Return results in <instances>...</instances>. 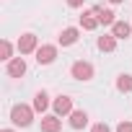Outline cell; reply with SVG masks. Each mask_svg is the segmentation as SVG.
<instances>
[{"instance_id":"8","label":"cell","mask_w":132,"mask_h":132,"mask_svg":"<svg viewBox=\"0 0 132 132\" xmlns=\"http://www.w3.org/2000/svg\"><path fill=\"white\" fill-rule=\"evenodd\" d=\"M93 13H96V18H98V23H104V26H114V11H109V8H101V5H93Z\"/></svg>"},{"instance_id":"13","label":"cell","mask_w":132,"mask_h":132,"mask_svg":"<svg viewBox=\"0 0 132 132\" xmlns=\"http://www.w3.org/2000/svg\"><path fill=\"white\" fill-rule=\"evenodd\" d=\"M78 34H80V31H78L75 26L65 29V31L60 34V44H62V47H70V44H75V42H78Z\"/></svg>"},{"instance_id":"21","label":"cell","mask_w":132,"mask_h":132,"mask_svg":"<svg viewBox=\"0 0 132 132\" xmlns=\"http://www.w3.org/2000/svg\"><path fill=\"white\" fill-rule=\"evenodd\" d=\"M3 132H13V129H3Z\"/></svg>"},{"instance_id":"3","label":"cell","mask_w":132,"mask_h":132,"mask_svg":"<svg viewBox=\"0 0 132 132\" xmlns=\"http://www.w3.org/2000/svg\"><path fill=\"white\" fill-rule=\"evenodd\" d=\"M54 57H57V47L54 44H44V47L36 49V62L39 65H52Z\"/></svg>"},{"instance_id":"14","label":"cell","mask_w":132,"mask_h":132,"mask_svg":"<svg viewBox=\"0 0 132 132\" xmlns=\"http://www.w3.org/2000/svg\"><path fill=\"white\" fill-rule=\"evenodd\" d=\"M47 106H49V96L44 91H39L34 96V111H47Z\"/></svg>"},{"instance_id":"11","label":"cell","mask_w":132,"mask_h":132,"mask_svg":"<svg viewBox=\"0 0 132 132\" xmlns=\"http://www.w3.org/2000/svg\"><path fill=\"white\" fill-rule=\"evenodd\" d=\"M111 34H114L117 39H127V36L132 34V26H129L127 21H114V26H111Z\"/></svg>"},{"instance_id":"12","label":"cell","mask_w":132,"mask_h":132,"mask_svg":"<svg viewBox=\"0 0 132 132\" xmlns=\"http://www.w3.org/2000/svg\"><path fill=\"white\" fill-rule=\"evenodd\" d=\"M96 44H98L101 52H114V49H117V36H114V34H104V36H98Z\"/></svg>"},{"instance_id":"5","label":"cell","mask_w":132,"mask_h":132,"mask_svg":"<svg viewBox=\"0 0 132 132\" xmlns=\"http://www.w3.org/2000/svg\"><path fill=\"white\" fill-rule=\"evenodd\" d=\"M39 47H36V36L34 34H23L21 39H18V52L21 54H31V52H36Z\"/></svg>"},{"instance_id":"6","label":"cell","mask_w":132,"mask_h":132,"mask_svg":"<svg viewBox=\"0 0 132 132\" xmlns=\"http://www.w3.org/2000/svg\"><path fill=\"white\" fill-rule=\"evenodd\" d=\"M8 75L11 78H21L23 73H26V62H23V57H13V60H8Z\"/></svg>"},{"instance_id":"17","label":"cell","mask_w":132,"mask_h":132,"mask_svg":"<svg viewBox=\"0 0 132 132\" xmlns=\"http://www.w3.org/2000/svg\"><path fill=\"white\" fill-rule=\"evenodd\" d=\"M117 132H132V122H119L117 124Z\"/></svg>"},{"instance_id":"1","label":"cell","mask_w":132,"mask_h":132,"mask_svg":"<svg viewBox=\"0 0 132 132\" xmlns=\"http://www.w3.org/2000/svg\"><path fill=\"white\" fill-rule=\"evenodd\" d=\"M11 122L16 127H29L34 122V106H26V104H16L11 109Z\"/></svg>"},{"instance_id":"20","label":"cell","mask_w":132,"mask_h":132,"mask_svg":"<svg viewBox=\"0 0 132 132\" xmlns=\"http://www.w3.org/2000/svg\"><path fill=\"white\" fill-rule=\"evenodd\" d=\"M111 3H124V0H111Z\"/></svg>"},{"instance_id":"10","label":"cell","mask_w":132,"mask_h":132,"mask_svg":"<svg viewBox=\"0 0 132 132\" xmlns=\"http://www.w3.org/2000/svg\"><path fill=\"white\" fill-rule=\"evenodd\" d=\"M80 26H83L86 31H93V29L98 26V18H96L93 8H91V11H83V16H80Z\"/></svg>"},{"instance_id":"9","label":"cell","mask_w":132,"mask_h":132,"mask_svg":"<svg viewBox=\"0 0 132 132\" xmlns=\"http://www.w3.org/2000/svg\"><path fill=\"white\" fill-rule=\"evenodd\" d=\"M86 124H88V114L80 111V109H73V111H70V127H73V129H83Z\"/></svg>"},{"instance_id":"2","label":"cell","mask_w":132,"mask_h":132,"mask_svg":"<svg viewBox=\"0 0 132 132\" xmlns=\"http://www.w3.org/2000/svg\"><path fill=\"white\" fill-rule=\"evenodd\" d=\"M70 75H73L75 80H91V78H93V65H91V62H83V60H78V62H73Z\"/></svg>"},{"instance_id":"4","label":"cell","mask_w":132,"mask_h":132,"mask_svg":"<svg viewBox=\"0 0 132 132\" xmlns=\"http://www.w3.org/2000/svg\"><path fill=\"white\" fill-rule=\"evenodd\" d=\"M60 129H62L60 114H47V117H42V132H60Z\"/></svg>"},{"instance_id":"19","label":"cell","mask_w":132,"mask_h":132,"mask_svg":"<svg viewBox=\"0 0 132 132\" xmlns=\"http://www.w3.org/2000/svg\"><path fill=\"white\" fill-rule=\"evenodd\" d=\"M68 5H70V8H80V5H83V0H68Z\"/></svg>"},{"instance_id":"15","label":"cell","mask_w":132,"mask_h":132,"mask_svg":"<svg viewBox=\"0 0 132 132\" xmlns=\"http://www.w3.org/2000/svg\"><path fill=\"white\" fill-rule=\"evenodd\" d=\"M117 91H122V93H129V91H132V75L122 73V75L117 78Z\"/></svg>"},{"instance_id":"16","label":"cell","mask_w":132,"mask_h":132,"mask_svg":"<svg viewBox=\"0 0 132 132\" xmlns=\"http://www.w3.org/2000/svg\"><path fill=\"white\" fill-rule=\"evenodd\" d=\"M11 52H13L11 42H5V39H3V44H0V57H3V60H13V57H11Z\"/></svg>"},{"instance_id":"7","label":"cell","mask_w":132,"mask_h":132,"mask_svg":"<svg viewBox=\"0 0 132 132\" xmlns=\"http://www.w3.org/2000/svg\"><path fill=\"white\" fill-rule=\"evenodd\" d=\"M52 106H54V114L65 117V114H70V111H73V98H70V96H57Z\"/></svg>"},{"instance_id":"18","label":"cell","mask_w":132,"mask_h":132,"mask_svg":"<svg viewBox=\"0 0 132 132\" xmlns=\"http://www.w3.org/2000/svg\"><path fill=\"white\" fill-rule=\"evenodd\" d=\"M91 132H111V129H109V124L98 122V124H93V127H91Z\"/></svg>"}]
</instances>
